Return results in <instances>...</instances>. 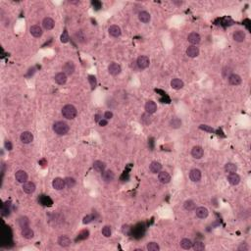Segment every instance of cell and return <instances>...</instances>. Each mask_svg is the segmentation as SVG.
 I'll return each instance as SVG.
<instances>
[{
  "mask_svg": "<svg viewBox=\"0 0 251 251\" xmlns=\"http://www.w3.org/2000/svg\"><path fill=\"white\" fill-rule=\"evenodd\" d=\"M30 32H31V35L35 37H40L42 36V32H43L42 28L37 25L32 26L30 28Z\"/></svg>",
  "mask_w": 251,
  "mask_h": 251,
  "instance_id": "obj_15",
  "label": "cell"
},
{
  "mask_svg": "<svg viewBox=\"0 0 251 251\" xmlns=\"http://www.w3.org/2000/svg\"><path fill=\"white\" fill-rule=\"evenodd\" d=\"M98 124H99L100 127H105V126H107V124H108V121L106 119H101L100 121L98 122Z\"/></svg>",
  "mask_w": 251,
  "mask_h": 251,
  "instance_id": "obj_55",
  "label": "cell"
},
{
  "mask_svg": "<svg viewBox=\"0 0 251 251\" xmlns=\"http://www.w3.org/2000/svg\"><path fill=\"white\" fill-rule=\"evenodd\" d=\"M171 87L176 90H179L184 87V82L180 79H173L171 81Z\"/></svg>",
  "mask_w": 251,
  "mask_h": 251,
  "instance_id": "obj_25",
  "label": "cell"
},
{
  "mask_svg": "<svg viewBox=\"0 0 251 251\" xmlns=\"http://www.w3.org/2000/svg\"><path fill=\"white\" fill-rule=\"evenodd\" d=\"M65 184L69 188H72L76 185V180L74 178H71V177H67L65 179Z\"/></svg>",
  "mask_w": 251,
  "mask_h": 251,
  "instance_id": "obj_38",
  "label": "cell"
},
{
  "mask_svg": "<svg viewBox=\"0 0 251 251\" xmlns=\"http://www.w3.org/2000/svg\"><path fill=\"white\" fill-rule=\"evenodd\" d=\"M77 114H78V111H77L76 107L74 105L68 104V105H65L64 107L62 108V115L67 120L75 119L77 117Z\"/></svg>",
  "mask_w": 251,
  "mask_h": 251,
  "instance_id": "obj_1",
  "label": "cell"
},
{
  "mask_svg": "<svg viewBox=\"0 0 251 251\" xmlns=\"http://www.w3.org/2000/svg\"><path fill=\"white\" fill-rule=\"evenodd\" d=\"M66 184H65V180H63L61 178H55L52 181V186L53 188H55L56 190H61L65 187Z\"/></svg>",
  "mask_w": 251,
  "mask_h": 251,
  "instance_id": "obj_8",
  "label": "cell"
},
{
  "mask_svg": "<svg viewBox=\"0 0 251 251\" xmlns=\"http://www.w3.org/2000/svg\"><path fill=\"white\" fill-rule=\"evenodd\" d=\"M104 118H105L106 120H110V119H112V118H113V113H112L111 111H106L105 114H104Z\"/></svg>",
  "mask_w": 251,
  "mask_h": 251,
  "instance_id": "obj_54",
  "label": "cell"
},
{
  "mask_svg": "<svg viewBox=\"0 0 251 251\" xmlns=\"http://www.w3.org/2000/svg\"><path fill=\"white\" fill-rule=\"evenodd\" d=\"M105 167H106V165L104 162H102V161H95L93 163V169L96 171V172H98V173H103L104 171H105Z\"/></svg>",
  "mask_w": 251,
  "mask_h": 251,
  "instance_id": "obj_27",
  "label": "cell"
},
{
  "mask_svg": "<svg viewBox=\"0 0 251 251\" xmlns=\"http://www.w3.org/2000/svg\"><path fill=\"white\" fill-rule=\"evenodd\" d=\"M15 178H16V181L20 182V184H25V182L28 181V175L25 171L23 170H19L17 171L16 174H15Z\"/></svg>",
  "mask_w": 251,
  "mask_h": 251,
  "instance_id": "obj_6",
  "label": "cell"
},
{
  "mask_svg": "<svg viewBox=\"0 0 251 251\" xmlns=\"http://www.w3.org/2000/svg\"><path fill=\"white\" fill-rule=\"evenodd\" d=\"M88 83L91 87V89H94L96 87V85H97V79H96V78L94 76L90 75V76H88Z\"/></svg>",
  "mask_w": 251,
  "mask_h": 251,
  "instance_id": "obj_40",
  "label": "cell"
},
{
  "mask_svg": "<svg viewBox=\"0 0 251 251\" xmlns=\"http://www.w3.org/2000/svg\"><path fill=\"white\" fill-rule=\"evenodd\" d=\"M92 6L95 10H99L101 8V2L100 1H97V0H94V1H92Z\"/></svg>",
  "mask_w": 251,
  "mask_h": 251,
  "instance_id": "obj_50",
  "label": "cell"
},
{
  "mask_svg": "<svg viewBox=\"0 0 251 251\" xmlns=\"http://www.w3.org/2000/svg\"><path fill=\"white\" fill-rule=\"evenodd\" d=\"M228 181H229V182L232 185H237L239 182H240V177L236 173L230 174L229 177H228Z\"/></svg>",
  "mask_w": 251,
  "mask_h": 251,
  "instance_id": "obj_20",
  "label": "cell"
},
{
  "mask_svg": "<svg viewBox=\"0 0 251 251\" xmlns=\"http://www.w3.org/2000/svg\"><path fill=\"white\" fill-rule=\"evenodd\" d=\"M203 154H204V150H203V148L201 146H194L192 148V150H191V155L193 158H195V159H200L202 156H203Z\"/></svg>",
  "mask_w": 251,
  "mask_h": 251,
  "instance_id": "obj_11",
  "label": "cell"
},
{
  "mask_svg": "<svg viewBox=\"0 0 251 251\" xmlns=\"http://www.w3.org/2000/svg\"><path fill=\"white\" fill-rule=\"evenodd\" d=\"M76 38H77V40L79 41V42H83V39H84V36H83V32L79 31L76 33Z\"/></svg>",
  "mask_w": 251,
  "mask_h": 251,
  "instance_id": "obj_49",
  "label": "cell"
},
{
  "mask_svg": "<svg viewBox=\"0 0 251 251\" xmlns=\"http://www.w3.org/2000/svg\"><path fill=\"white\" fill-rule=\"evenodd\" d=\"M39 202H40L43 206H51L52 205V200L46 195H41L40 197H39Z\"/></svg>",
  "mask_w": 251,
  "mask_h": 251,
  "instance_id": "obj_32",
  "label": "cell"
},
{
  "mask_svg": "<svg viewBox=\"0 0 251 251\" xmlns=\"http://www.w3.org/2000/svg\"><path fill=\"white\" fill-rule=\"evenodd\" d=\"M228 79H229L230 84H232V85H238V84H240L241 82H242L241 78L239 77L238 75H236V74H232V75Z\"/></svg>",
  "mask_w": 251,
  "mask_h": 251,
  "instance_id": "obj_21",
  "label": "cell"
},
{
  "mask_svg": "<svg viewBox=\"0 0 251 251\" xmlns=\"http://www.w3.org/2000/svg\"><path fill=\"white\" fill-rule=\"evenodd\" d=\"M23 190L28 194H32L36 191V185L32 181H26L25 184H23Z\"/></svg>",
  "mask_w": 251,
  "mask_h": 251,
  "instance_id": "obj_7",
  "label": "cell"
},
{
  "mask_svg": "<svg viewBox=\"0 0 251 251\" xmlns=\"http://www.w3.org/2000/svg\"><path fill=\"white\" fill-rule=\"evenodd\" d=\"M225 171L228 174H233L237 171V166L233 163H227L225 165Z\"/></svg>",
  "mask_w": 251,
  "mask_h": 251,
  "instance_id": "obj_31",
  "label": "cell"
},
{
  "mask_svg": "<svg viewBox=\"0 0 251 251\" xmlns=\"http://www.w3.org/2000/svg\"><path fill=\"white\" fill-rule=\"evenodd\" d=\"M196 216L198 217V218H200V219H204V218H206V217L208 216L209 212H208V209L207 208H205V207H198L196 208Z\"/></svg>",
  "mask_w": 251,
  "mask_h": 251,
  "instance_id": "obj_28",
  "label": "cell"
},
{
  "mask_svg": "<svg viewBox=\"0 0 251 251\" xmlns=\"http://www.w3.org/2000/svg\"><path fill=\"white\" fill-rule=\"evenodd\" d=\"M108 32L112 37H119L121 36V28L116 25H113L108 28Z\"/></svg>",
  "mask_w": 251,
  "mask_h": 251,
  "instance_id": "obj_16",
  "label": "cell"
},
{
  "mask_svg": "<svg viewBox=\"0 0 251 251\" xmlns=\"http://www.w3.org/2000/svg\"><path fill=\"white\" fill-rule=\"evenodd\" d=\"M147 250L148 251H159L160 250V246L156 242H149L147 244Z\"/></svg>",
  "mask_w": 251,
  "mask_h": 251,
  "instance_id": "obj_39",
  "label": "cell"
},
{
  "mask_svg": "<svg viewBox=\"0 0 251 251\" xmlns=\"http://www.w3.org/2000/svg\"><path fill=\"white\" fill-rule=\"evenodd\" d=\"M138 19H139L140 22L146 24V23H148L150 21L151 17H150V14L148 12H146V11H141V12L138 14Z\"/></svg>",
  "mask_w": 251,
  "mask_h": 251,
  "instance_id": "obj_29",
  "label": "cell"
},
{
  "mask_svg": "<svg viewBox=\"0 0 251 251\" xmlns=\"http://www.w3.org/2000/svg\"><path fill=\"white\" fill-rule=\"evenodd\" d=\"M145 110L147 113H149V114H153V113H155L156 110H157V105L156 103L154 101L152 100H149V101H147L146 102V104H145Z\"/></svg>",
  "mask_w": 251,
  "mask_h": 251,
  "instance_id": "obj_19",
  "label": "cell"
},
{
  "mask_svg": "<svg viewBox=\"0 0 251 251\" xmlns=\"http://www.w3.org/2000/svg\"><path fill=\"white\" fill-rule=\"evenodd\" d=\"M187 40L189 41L191 44L196 45V44H198L199 42H200L201 37H200V36H199L197 32H190L189 35H188V36H187Z\"/></svg>",
  "mask_w": 251,
  "mask_h": 251,
  "instance_id": "obj_12",
  "label": "cell"
},
{
  "mask_svg": "<svg viewBox=\"0 0 251 251\" xmlns=\"http://www.w3.org/2000/svg\"><path fill=\"white\" fill-rule=\"evenodd\" d=\"M192 247L195 251H202L205 249V245L201 241H195L194 243H192Z\"/></svg>",
  "mask_w": 251,
  "mask_h": 251,
  "instance_id": "obj_37",
  "label": "cell"
},
{
  "mask_svg": "<svg viewBox=\"0 0 251 251\" xmlns=\"http://www.w3.org/2000/svg\"><path fill=\"white\" fill-rule=\"evenodd\" d=\"M69 125L63 121H58L53 124V130L58 135H64L69 132Z\"/></svg>",
  "mask_w": 251,
  "mask_h": 251,
  "instance_id": "obj_2",
  "label": "cell"
},
{
  "mask_svg": "<svg viewBox=\"0 0 251 251\" xmlns=\"http://www.w3.org/2000/svg\"><path fill=\"white\" fill-rule=\"evenodd\" d=\"M248 249H249V247L247 246V244H246V243H244V242L241 243V244L238 246V250H239V251H247Z\"/></svg>",
  "mask_w": 251,
  "mask_h": 251,
  "instance_id": "obj_51",
  "label": "cell"
},
{
  "mask_svg": "<svg viewBox=\"0 0 251 251\" xmlns=\"http://www.w3.org/2000/svg\"><path fill=\"white\" fill-rule=\"evenodd\" d=\"M184 208L186 211H193L196 208V205L192 200H186L184 204Z\"/></svg>",
  "mask_w": 251,
  "mask_h": 251,
  "instance_id": "obj_34",
  "label": "cell"
},
{
  "mask_svg": "<svg viewBox=\"0 0 251 251\" xmlns=\"http://www.w3.org/2000/svg\"><path fill=\"white\" fill-rule=\"evenodd\" d=\"M20 138H21V141L23 142V143L28 144L32 141L33 135H32V134L31 132H24V133H22Z\"/></svg>",
  "mask_w": 251,
  "mask_h": 251,
  "instance_id": "obj_10",
  "label": "cell"
},
{
  "mask_svg": "<svg viewBox=\"0 0 251 251\" xmlns=\"http://www.w3.org/2000/svg\"><path fill=\"white\" fill-rule=\"evenodd\" d=\"M58 243H59L60 246H62V247H67V246H69V245L71 244V239L68 237L67 236H62L58 239Z\"/></svg>",
  "mask_w": 251,
  "mask_h": 251,
  "instance_id": "obj_30",
  "label": "cell"
},
{
  "mask_svg": "<svg viewBox=\"0 0 251 251\" xmlns=\"http://www.w3.org/2000/svg\"><path fill=\"white\" fill-rule=\"evenodd\" d=\"M22 236L24 237V238H27V239H31L33 237V236H35V232H33L32 230H31L30 228H24V229H22Z\"/></svg>",
  "mask_w": 251,
  "mask_h": 251,
  "instance_id": "obj_24",
  "label": "cell"
},
{
  "mask_svg": "<svg viewBox=\"0 0 251 251\" xmlns=\"http://www.w3.org/2000/svg\"><path fill=\"white\" fill-rule=\"evenodd\" d=\"M108 71H109L110 75L112 76H118L120 73H121L122 69H121V66L115 62H112L111 64L108 66Z\"/></svg>",
  "mask_w": 251,
  "mask_h": 251,
  "instance_id": "obj_5",
  "label": "cell"
},
{
  "mask_svg": "<svg viewBox=\"0 0 251 251\" xmlns=\"http://www.w3.org/2000/svg\"><path fill=\"white\" fill-rule=\"evenodd\" d=\"M92 220H93L92 215H87V216H85L84 218H83V224H89L90 222H92Z\"/></svg>",
  "mask_w": 251,
  "mask_h": 251,
  "instance_id": "obj_47",
  "label": "cell"
},
{
  "mask_svg": "<svg viewBox=\"0 0 251 251\" xmlns=\"http://www.w3.org/2000/svg\"><path fill=\"white\" fill-rule=\"evenodd\" d=\"M102 118H101V115H99V114H96V115L94 116V120H95V122H99L100 120H101Z\"/></svg>",
  "mask_w": 251,
  "mask_h": 251,
  "instance_id": "obj_56",
  "label": "cell"
},
{
  "mask_svg": "<svg viewBox=\"0 0 251 251\" xmlns=\"http://www.w3.org/2000/svg\"><path fill=\"white\" fill-rule=\"evenodd\" d=\"M232 37H233V40H236L237 42H242L245 39V32L240 30L236 31L235 32H233Z\"/></svg>",
  "mask_w": 251,
  "mask_h": 251,
  "instance_id": "obj_22",
  "label": "cell"
},
{
  "mask_svg": "<svg viewBox=\"0 0 251 251\" xmlns=\"http://www.w3.org/2000/svg\"><path fill=\"white\" fill-rule=\"evenodd\" d=\"M199 129L204 130V132H207V133H214L215 132L213 128H211L210 126H207V125H200L199 126Z\"/></svg>",
  "mask_w": 251,
  "mask_h": 251,
  "instance_id": "obj_45",
  "label": "cell"
},
{
  "mask_svg": "<svg viewBox=\"0 0 251 251\" xmlns=\"http://www.w3.org/2000/svg\"><path fill=\"white\" fill-rule=\"evenodd\" d=\"M42 26H43V28H45V30H47V31L52 30V28H54V26H55L54 20L49 18V17H46V18H44L43 21H42Z\"/></svg>",
  "mask_w": 251,
  "mask_h": 251,
  "instance_id": "obj_14",
  "label": "cell"
},
{
  "mask_svg": "<svg viewBox=\"0 0 251 251\" xmlns=\"http://www.w3.org/2000/svg\"><path fill=\"white\" fill-rule=\"evenodd\" d=\"M75 69H76L75 64H74V62L72 61H68L63 65V73H65L66 75H69V76L73 75L74 72H75Z\"/></svg>",
  "mask_w": 251,
  "mask_h": 251,
  "instance_id": "obj_4",
  "label": "cell"
},
{
  "mask_svg": "<svg viewBox=\"0 0 251 251\" xmlns=\"http://www.w3.org/2000/svg\"><path fill=\"white\" fill-rule=\"evenodd\" d=\"M231 75H232V70L231 69H229V68H228V70L224 69V71H223V77L224 78H229Z\"/></svg>",
  "mask_w": 251,
  "mask_h": 251,
  "instance_id": "obj_52",
  "label": "cell"
},
{
  "mask_svg": "<svg viewBox=\"0 0 251 251\" xmlns=\"http://www.w3.org/2000/svg\"><path fill=\"white\" fill-rule=\"evenodd\" d=\"M158 180L162 184H169L171 181V176L167 172H160L158 173Z\"/></svg>",
  "mask_w": 251,
  "mask_h": 251,
  "instance_id": "obj_17",
  "label": "cell"
},
{
  "mask_svg": "<svg viewBox=\"0 0 251 251\" xmlns=\"http://www.w3.org/2000/svg\"><path fill=\"white\" fill-rule=\"evenodd\" d=\"M130 230L132 229H130V227L128 225H124L122 228V232H123V233H125V235H129V233L130 232Z\"/></svg>",
  "mask_w": 251,
  "mask_h": 251,
  "instance_id": "obj_48",
  "label": "cell"
},
{
  "mask_svg": "<svg viewBox=\"0 0 251 251\" xmlns=\"http://www.w3.org/2000/svg\"><path fill=\"white\" fill-rule=\"evenodd\" d=\"M19 226L21 227V229H24V228H28L30 226V221L27 218V217H21L19 219Z\"/></svg>",
  "mask_w": 251,
  "mask_h": 251,
  "instance_id": "obj_35",
  "label": "cell"
},
{
  "mask_svg": "<svg viewBox=\"0 0 251 251\" xmlns=\"http://www.w3.org/2000/svg\"><path fill=\"white\" fill-rule=\"evenodd\" d=\"M5 148H6L7 150H12L13 149V145H12V143H11V141H9V140H6L5 141Z\"/></svg>",
  "mask_w": 251,
  "mask_h": 251,
  "instance_id": "obj_53",
  "label": "cell"
},
{
  "mask_svg": "<svg viewBox=\"0 0 251 251\" xmlns=\"http://www.w3.org/2000/svg\"><path fill=\"white\" fill-rule=\"evenodd\" d=\"M170 125L173 129H179L181 126V121L179 118H173L172 120H171Z\"/></svg>",
  "mask_w": 251,
  "mask_h": 251,
  "instance_id": "obj_36",
  "label": "cell"
},
{
  "mask_svg": "<svg viewBox=\"0 0 251 251\" xmlns=\"http://www.w3.org/2000/svg\"><path fill=\"white\" fill-rule=\"evenodd\" d=\"M9 213H10V210H9V208L7 207V205H6V204L3 205V207H2V209H1V214H2V216H8Z\"/></svg>",
  "mask_w": 251,
  "mask_h": 251,
  "instance_id": "obj_46",
  "label": "cell"
},
{
  "mask_svg": "<svg viewBox=\"0 0 251 251\" xmlns=\"http://www.w3.org/2000/svg\"><path fill=\"white\" fill-rule=\"evenodd\" d=\"M136 63H138V66L139 69L141 70H143V69H146V68L149 66V58H148L147 56H144V55H141L139 56L138 58V61H136Z\"/></svg>",
  "mask_w": 251,
  "mask_h": 251,
  "instance_id": "obj_3",
  "label": "cell"
},
{
  "mask_svg": "<svg viewBox=\"0 0 251 251\" xmlns=\"http://www.w3.org/2000/svg\"><path fill=\"white\" fill-rule=\"evenodd\" d=\"M186 55L188 57H191V58H195L199 55V49L198 47H196L195 45H190L188 46L186 49Z\"/></svg>",
  "mask_w": 251,
  "mask_h": 251,
  "instance_id": "obj_13",
  "label": "cell"
},
{
  "mask_svg": "<svg viewBox=\"0 0 251 251\" xmlns=\"http://www.w3.org/2000/svg\"><path fill=\"white\" fill-rule=\"evenodd\" d=\"M69 39H70L69 33H68L67 31H64V32H63L62 35H61V37H60L61 42H62V43H67L68 41H69Z\"/></svg>",
  "mask_w": 251,
  "mask_h": 251,
  "instance_id": "obj_43",
  "label": "cell"
},
{
  "mask_svg": "<svg viewBox=\"0 0 251 251\" xmlns=\"http://www.w3.org/2000/svg\"><path fill=\"white\" fill-rule=\"evenodd\" d=\"M54 79H55V82L58 84H64L67 82V75L65 73L61 72V73L57 74Z\"/></svg>",
  "mask_w": 251,
  "mask_h": 251,
  "instance_id": "obj_26",
  "label": "cell"
},
{
  "mask_svg": "<svg viewBox=\"0 0 251 251\" xmlns=\"http://www.w3.org/2000/svg\"><path fill=\"white\" fill-rule=\"evenodd\" d=\"M181 247L184 248V249H190L192 247V242L190 239L188 238H184L181 239Z\"/></svg>",
  "mask_w": 251,
  "mask_h": 251,
  "instance_id": "obj_33",
  "label": "cell"
},
{
  "mask_svg": "<svg viewBox=\"0 0 251 251\" xmlns=\"http://www.w3.org/2000/svg\"><path fill=\"white\" fill-rule=\"evenodd\" d=\"M89 236V232L87 230H83L81 232L79 233V236L77 238V240L79 239V240H82V239H85V238H87Z\"/></svg>",
  "mask_w": 251,
  "mask_h": 251,
  "instance_id": "obj_42",
  "label": "cell"
},
{
  "mask_svg": "<svg viewBox=\"0 0 251 251\" xmlns=\"http://www.w3.org/2000/svg\"><path fill=\"white\" fill-rule=\"evenodd\" d=\"M115 178V175L112 172L111 170H107V171H104L103 174H102V179L105 182H110L114 180Z\"/></svg>",
  "mask_w": 251,
  "mask_h": 251,
  "instance_id": "obj_23",
  "label": "cell"
},
{
  "mask_svg": "<svg viewBox=\"0 0 251 251\" xmlns=\"http://www.w3.org/2000/svg\"><path fill=\"white\" fill-rule=\"evenodd\" d=\"M141 121L142 123H144L145 125H148V124H150L151 123V116H150V114L149 113H145L142 115V118H141Z\"/></svg>",
  "mask_w": 251,
  "mask_h": 251,
  "instance_id": "obj_41",
  "label": "cell"
},
{
  "mask_svg": "<svg viewBox=\"0 0 251 251\" xmlns=\"http://www.w3.org/2000/svg\"><path fill=\"white\" fill-rule=\"evenodd\" d=\"M149 170H150V172L153 173V174L160 173L161 170H162V165L159 162H157V161H153L149 165Z\"/></svg>",
  "mask_w": 251,
  "mask_h": 251,
  "instance_id": "obj_18",
  "label": "cell"
},
{
  "mask_svg": "<svg viewBox=\"0 0 251 251\" xmlns=\"http://www.w3.org/2000/svg\"><path fill=\"white\" fill-rule=\"evenodd\" d=\"M201 172L200 170L198 169H192L189 173V179L193 181V182H197L201 180Z\"/></svg>",
  "mask_w": 251,
  "mask_h": 251,
  "instance_id": "obj_9",
  "label": "cell"
},
{
  "mask_svg": "<svg viewBox=\"0 0 251 251\" xmlns=\"http://www.w3.org/2000/svg\"><path fill=\"white\" fill-rule=\"evenodd\" d=\"M101 232H102V235H103L105 237H110L111 236V229H110V227L105 226L103 229H102Z\"/></svg>",
  "mask_w": 251,
  "mask_h": 251,
  "instance_id": "obj_44",
  "label": "cell"
}]
</instances>
